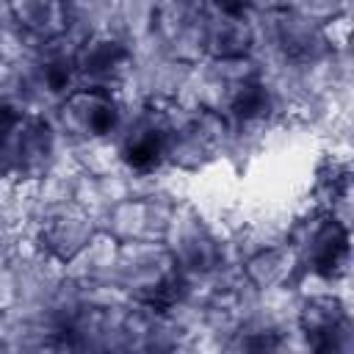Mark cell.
<instances>
[{"instance_id": "6da1fadb", "label": "cell", "mask_w": 354, "mask_h": 354, "mask_svg": "<svg viewBox=\"0 0 354 354\" xmlns=\"http://www.w3.org/2000/svg\"><path fill=\"white\" fill-rule=\"evenodd\" d=\"M158 155H160V141L158 138H144V141H136L130 149H127V160L133 169H152L158 163Z\"/></svg>"}]
</instances>
